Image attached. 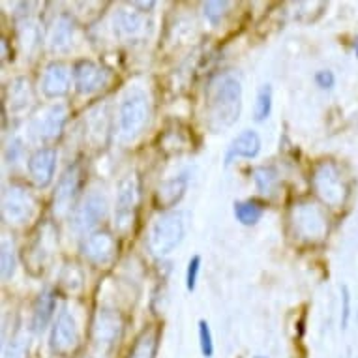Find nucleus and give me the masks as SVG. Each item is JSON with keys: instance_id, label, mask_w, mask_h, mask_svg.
Instances as JSON below:
<instances>
[{"instance_id": "obj_1", "label": "nucleus", "mask_w": 358, "mask_h": 358, "mask_svg": "<svg viewBox=\"0 0 358 358\" xmlns=\"http://www.w3.org/2000/svg\"><path fill=\"white\" fill-rule=\"evenodd\" d=\"M242 111V85L235 76L223 73L214 77L206 87L205 124L217 134L231 128L238 120Z\"/></svg>"}, {"instance_id": "obj_2", "label": "nucleus", "mask_w": 358, "mask_h": 358, "mask_svg": "<svg viewBox=\"0 0 358 358\" xmlns=\"http://www.w3.org/2000/svg\"><path fill=\"white\" fill-rule=\"evenodd\" d=\"M188 231V214L182 210L164 212L148 233V250L156 257H165L180 246Z\"/></svg>"}, {"instance_id": "obj_3", "label": "nucleus", "mask_w": 358, "mask_h": 358, "mask_svg": "<svg viewBox=\"0 0 358 358\" xmlns=\"http://www.w3.org/2000/svg\"><path fill=\"white\" fill-rule=\"evenodd\" d=\"M150 115L152 109L147 92L139 88L129 90L118 107V131L124 141H134L137 136H141L150 122Z\"/></svg>"}, {"instance_id": "obj_4", "label": "nucleus", "mask_w": 358, "mask_h": 358, "mask_svg": "<svg viewBox=\"0 0 358 358\" xmlns=\"http://www.w3.org/2000/svg\"><path fill=\"white\" fill-rule=\"evenodd\" d=\"M311 184H313V189L319 199L330 208H341L347 203L349 186L341 175L340 167L332 162L317 164V167L313 169Z\"/></svg>"}, {"instance_id": "obj_5", "label": "nucleus", "mask_w": 358, "mask_h": 358, "mask_svg": "<svg viewBox=\"0 0 358 358\" xmlns=\"http://www.w3.org/2000/svg\"><path fill=\"white\" fill-rule=\"evenodd\" d=\"M122 332L124 321L118 311L109 308H100L96 311L90 324V341L94 347L96 357H109L117 349Z\"/></svg>"}, {"instance_id": "obj_6", "label": "nucleus", "mask_w": 358, "mask_h": 358, "mask_svg": "<svg viewBox=\"0 0 358 358\" xmlns=\"http://www.w3.org/2000/svg\"><path fill=\"white\" fill-rule=\"evenodd\" d=\"M289 222H291L294 235L306 242L323 241L329 231L327 214L321 206L311 201H302V203L293 205L291 214H289Z\"/></svg>"}, {"instance_id": "obj_7", "label": "nucleus", "mask_w": 358, "mask_h": 358, "mask_svg": "<svg viewBox=\"0 0 358 358\" xmlns=\"http://www.w3.org/2000/svg\"><path fill=\"white\" fill-rule=\"evenodd\" d=\"M139 203H141V180L137 173H129L118 184L117 201H115V229L126 233L136 223Z\"/></svg>"}, {"instance_id": "obj_8", "label": "nucleus", "mask_w": 358, "mask_h": 358, "mask_svg": "<svg viewBox=\"0 0 358 358\" xmlns=\"http://www.w3.org/2000/svg\"><path fill=\"white\" fill-rule=\"evenodd\" d=\"M36 212V201L23 186H8L2 194V217L10 225H24L32 220Z\"/></svg>"}, {"instance_id": "obj_9", "label": "nucleus", "mask_w": 358, "mask_h": 358, "mask_svg": "<svg viewBox=\"0 0 358 358\" xmlns=\"http://www.w3.org/2000/svg\"><path fill=\"white\" fill-rule=\"evenodd\" d=\"M79 343H81V334H79L76 317L68 310L60 311L53 332H51V340H49L51 351L60 357H70L71 352L77 351Z\"/></svg>"}, {"instance_id": "obj_10", "label": "nucleus", "mask_w": 358, "mask_h": 358, "mask_svg": "<svg viewBox=\"0 0 358 358\" xmlns=\"http://www.w3.org/2000/svg\"><path fill=\"white\" fill-rule=\"evenodd\" d=\"M57 246V238H55V231L49 223H43L38 233L34 235L30 246L27 248L24 253V261H27V268L32 274H40L45 268V264L51 259Z\"/></svg>"}, {"instance_id": "obj_11", "label": "nucleus", "mask_w": 358, "mask_h": 358, "mask_svg": "<svg viewBox=\"0 0 358 358\" xmlns=\"http://www.w3.org/2000/svg\"><path fill=\"white\" fill-rule=\"evenodd\" d=\"M118 242L107 231H96L81 242V255L96 266H107L117 257Z\"/></svg>"}, {"instance_id": "obj_12", "label": "nucleus", "mask_w": 358, "mask_h": 358, "mask_svg": "<svg viewBox=\"0 0 358 358\" xmlns=\"http://www.w3.org/2000/svg\"><path fill=\"white\" fill-rule=\"evenodd\" d=\"M83 182V171L81 165L73 164L62 173L59 178V184L55 188L53 194V212L55 216H64L68 214L76 201L79 189H81Z\"/></svg>"}, {"instance_id": "obj_13", "label": "nucleus", "mask_w": 358, "mask_h": 358, "mask_svg": "<svg viewBox=\"0 0 358 358\" xmlns=\"http://www.w3.org/2000/svg\"><path fill=\"white\" fill-rule=\"evenodd\" d=\"M107 216V199L106 195L100 194V192H92L88 194L83 203L77 206L76 214H73V220H71V225L77 233H87V231H92L94 227H98L103 217Z\"/></svg>"}, {"instance_id": "obj_14", "label": "nucleus", "mask_w": 358, "mask_h": 358, "mask_svg": "<svg viewBox=\"0 0 358 358\" xmlns=\"http://www.w3.org/2000/svg\"><path fill=\"white\" fill-rule=\"evenodd\" d=\"M71 76H73L76 90L83 96L94 94L101 88H106V85L109 83V71L103 66L92 62V60L76 62Z\"/></svg>"}, {"instance_id": "obj_15", "label": "nucleus", "mask_w": 358, "mask_h": 358, "mask_svg": "<svg viewBox=\"0 0 358 358\" xmlns=\"http://www.w3.org/2000/svg\"><path fill=\"white\" fill-rule=\"evenodd\" d=\"M66 120H68V107L64 103H53L43 109L41 115L32 122V134L38 141H55L62 136Z\"/></svg>"}, {"instance_id": "obj_16", "label": "nucleus", "mask_w": 358, "mask_h": 358, "mask_svg": "<svg viewBox=\"0 0 358 358\" xmlns=\"http://www.w3.org/2000/svg\"><path fill=\"white\" fill-rule=\"evenodd\" d=\"M59 154L51 147L38 148L29 158V175L38 188H48L53 182Z\"/></svg>"}, {"instance_id": "obj_17", "label": "nucleus", "mask_w": 358, "mask_h": 358, "mask_svg": "<svg viewBox=\"0 0 358 358\" xmlns=\"http://www.w3.org/2000/svg\"><path fill=\"white\" fill-rule=\"evenodd\" d=\"M261 136H259L255 129H244L242 134L229 143V147L225 150V167H229L231 164H235L236 159H253L257 158L261 152Z\"/></svg>"}, {"instance_id": "obj_18", "label": "nucleus", "mask_w": 358, "mask_h": 358, "mask_svg": "<svg viewBox=\"0 0 358 358\" xmlns=\"http://www.w3.org/2000/svg\"><path fill=\"white\" fill-rule=\"evenodd\" d=\"M70 68L62 64V62H53V64H49L45 68V71H43V77H41V92L49 100L62 98L70 90Z\"/></svg>"}, {"instance_id": "obj_19", "label": "nucleus", "mask_w": 358, "mask_h": 358, "mask_svg": "<svg viewBox=\"0 0 358 358\" xmlns=\"http://www.w3.org/2000/svg\"><path fill=\"white\" fill-rule=\"evenodd\" d=\"M189 176L186 173H180L178 176L167 178L159 184L156 192H154V205L158 206L159 210H167L173 208L175 205L180 203L186 192H188Z\"/></svg>"}, {"instance_id": "obj_20", "label": "nucleus", "mask_w": 358, "mask_h": 358, "mask_svg": "<svg viewBox=\"0 0 358 358\" xmlns=\"http://www.w3.org/2000/svg\"><path fill=\"white\" fill-rule=\"evenodd\" d=\"M115 34L122 40H139L147 34V17L137 10H118L113 17Z\"/></svg>"}, {"instance_id": "obj_21", "label": "nucleus", "mask_w": 358, "mask_h": 358, "mask_svg": "<svg viewBox=\"0 0 358 358\" xmlns=\"http://www.w3.org/2000/svg\"><path fill=\"white\" fill-rule=\"evenodd\" d=\"M73 32H76V23L70 13H60L49 32V49L53 53H68L73 43Z\"/></svg>"}, {"instance_id": "obj_22", "label": "nucleus", "mask_w": 358, "mask_h": 358, "mask_svg": "<svg viewBox=\"0 0 358 358\" xmlns=\"http://www.w3.org/2000/svg\"><path fill=\"white\" fill-rule=\"evenodd\" d=\"M57 310V294L53 289H43L38 299L34 302V310H32V330L36 334H40L48 329V324L51 323V319Z\"/></svg>"}, {"instance_id": "obj_23", "label": "nucleus", "mask_w": 358, "mask_h": 358, "mask_svg": "<svg viewBox=\"0 0 358 358\" xmlns=\"http://www.w3.org/2000/svg\"><path fill=\"white\" fill-rule=\"evenodd\" d=\"M8 98L6 103L10 106L13 113H23L27 111L32 101H34V96H32V88H30V83L24 79V77H17L10 83L8 87Z\"/></svg>"}, {"instance_id": "obj_24", "label": "nucleus", "mask_w": 358, "mask_h": 358, "mask_svg": "<svg viewBox=\"0 0 358 358\" xmlns=\"http://www.w3.org/2000/svg\"><path fill=\"white\" fill-rule=\"evenodd\" d=\"M159 345V330L158 329H145L136 340L128 358H156Z\"/></svg>"}, {"instance_id": "obj_25", "label": "nucleus", "mask_w": 358, "mask_h": 358, "mask_svg": "<svg viewBox=\"0 0 358 358\" xmlns=\"http://www.w3.org/2000/svg\"><path fill=\"white\" fill-rule=\"evenodd\" d=\"M252 178L255 188L261 195H272L280 184V173L272 165H259L252 171Z\"/></svg>"}, {"instance_id": "obj_26", "label": "nucleus", "mask_w": 358, "mask_h": 358, "mask_svg": "<svg viewBox=\"0 0 358 358\" xmlns=\"http://www.w3.org/2000/svg\"><path fill=\"white\" fill-rule=\"evenodd\" d=\"M233 214H235L236 222L246 225V227H252V225H257L261 222V217L264 214V206L253 199L236 201L233 205Z\"/></svg>"}, {"instance_id": "obj_27", "label": "nucleus", "mask_w": 358, "mask_h": 358, "mask_svg": "<svg viewBox=\"0 0 358 358\" xmlns=\"http://www.w3.org/2000/svg\"><path fill=\"white\" fill-rule=\"evenodd\" d=\"M272 106H274V90H272L271 83H266L259 88L257 96H255V109H253L255 122H264L271 117Z\"/></svg>"}, {"instance_id": "obj_28", "label": "nucleus", "mask_w": 358, "mask_h": 358, "mask_svg": "<svg viewBox=\"0 0 358 358\" xmlns=\"http://www.w3.org/2000/svg\"><path fill=\"white\" fill-rule=\"evenodd\" d=\"M15 266H17L15 246H13L12 241L4 238L2 246H0V274H2L4 282H8L15 274Z\"/></svg>"}, {"instance_id": "obj_29", "label": "nucleus", "mask_w": 358, "mask_h": 358, "mask_svg": "<svg viewBox=\"0 0 358 358\" xmlns=\"http://www.w3.org/2000/svg\"><path fill=\"white\" fill-rule=\"evenodd\" d=\"M40 27L34 21H23L19 27V41H21V48L27 53H32L38 45H40Z\"/></svg>"}, {"instance_id": "obj_30", "label": "nucleus", "mask_w": 358, "mask_h": 358, "mask_svg": "<svg viewBox=\"0 0 358 358\" xmlns=\"http://www.w3.org/2000/svg\"><path fill=\"white\" fill-rule=\"evenodd\" d=\"M229 8V0H210V2H205V4H203V13H205L206 21L216 27V24L222 23V19L227 15Z\"/></svg>"}, {"instance_id": "obj_31", "label": "nucleus", "mask_w": 358, "mask_h": 358, "mask_svg": "<svg viewBox=\"0 0 358 358\" xmlns=\"http://www.w3.org/2000/svg\"><path fill=\"white\" fill-rule=\"evenodd\" d=\"M88 128H90V136H94L100 141L103 134L107 131V117L103 107H96L88 113Z\"/></svg>"}, {"instance_id": "obj_32", "label": "nucleus", "mask_w": 358, "mask_h": 358, "mask_svg": "<svg viewBox=\"0 0 358 358\" xmlns=\"http://www.w3.org/2000/svg\"><path fill=\"white\" fill-rule=\"evenodd\" d=\"M83 271L77 266V264H66V268L60 274V283L62 287H66L68 291H79L83 287Z\"/></svg>"}, {"instance_id": "obj_33", "label": "nucleus", "mask_w": 358, "mask_h": 358, "mask_svg": "<svg viewBox=\"0 0 358 358\" xmlns=\"http://www.w3.org/2000/svg\"><path fill=\"white\" fill-rule=\"evenodd\" d=\"M197 332H199V347L201 352H203V357L205 358H212L214 357V336H212L210 324L205 319H199V323H197Z\"/></svg>"}, {"instance_id": "obj_34", "label": "nucleus", "mask_w": 358, "mask_h": 358, "mask_svg": "<svg viewBox=\"0 0 358 358\" xmlns=\"http://www.w3.org/2000/svg\"><path fill=\"white\" fill-rule=\"evenodd\" d=\"M27 355H29V340L24 336H17L4 347L2 358H27Z\"/></svg>"}, {"instance_id": "obj_35", "label": "nucleus", "mask_w": 358, "mask_h": 358, "mask_svg": "<svg viewBox=\"0 0 358 358\" xmlns=\"http://www.w3.org/2000/svg\"><path fill=\"white\" fill-rule=\"evenodd\" d=\"M201 264H203V257L199 253L192 255L188 261V266H186V289L189 293H194L195 287H197V280H199Z\"/></svg>"}, {"instance_id": "obj_36", "label": "nucleus", "mask_w": 358, "mask_h": 358, "mask_svg": "<svg viewBox=\"0 0 358 358\" xmlns=\"http://www.w3.org/2000/svg\"><path fill=\"white\" fill-rule=\"evenodd\" d=\"M341 294V315H340V327L341 330H347L349 321H351V289L347 285L340 287Z\"/></svg>"}, {"instance_id": "obj_37", "label": "nucleus", "mask_w": 358, "mask_h": 358, "mask_svg": "<svg viewBox=\"0 0 358 358\" xmlns=\"http://www.w3.org/2000/svg\"><path fill=\"white\" fill-rule=\"evenodd\" d=\"M313 81L321 90H332L336 85V76L332 70H319L315 76H313Z\"/></svg>"}, {"instance_id": "obj_38", "label": "nucleus", "mask_w": 358, "mask_h": 358, "mask_svg": "<svg viewBox=\"0 0 358 358\" xmlns=\"http://www.w3.org/2000/svg\"><path fill=\"white\" fill-rule=\"evenodd\" d=\"M21 150H23V148H21V141H19V139H13V141L10 143V147L6 148L8 164H15V159H17V156Z\"/></svg>"}, {"instance_id": "obj_39", "label": "nucleus", "mask_w": 358, "mask_h": 358, "mask_svg": "<svg viewBox=\"0 0 358 358\" xmlns=\"http://www.w3.org/2000/svg\"><path fill=\"white\" fill-rule=\"evenodd\" d=\"M352 49H355V55L358 57V38H355V41H352Z\"/></svg>"}, {"instance_id": "obj_40", "label": "nucleus", "mask_w": 358, "mask_h": 358, "mask_svg": "<svg viewBox=\"0 0 358 358\" xmlns=\"http://www.w3.org/2000/svg\"><path fill=\"white\" fill-rule=\"evenodd\" d=\"M253 358H268V357H263V355H257V357H253Z\"/></svg>"}]
</instances>
